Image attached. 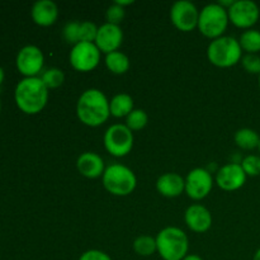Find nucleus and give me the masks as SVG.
<instances>
[{
    "mask_svg": "<svg viewBox=\"0 0 260 260\" xmlns=\"http://www.w3.org/2000/svg\"><path fill=\"white\" fill-rule=\"evenodd\" d=\"M79 121L89 127L102 126L111 116L109 101L106 94L95 88L83 91L76 103Z\"/></svg>",
    "mask_w": 260,
    "mask_h": 260,
    "instance_id": "nucleus-1",
    "label": "nucleus"
},
{
    "mask_svg": "<svg viewBox=\"0 0 260 260\" xmlns=\"http://www.w3.org/2000/svg\"><path fill=\"white\" fill-rule=\"evenodd\" d=\"M14 101L23 113L33 116L45 109L48 102V89L40 76L23 78L15 86Z\"/></svg>",
    "mask_w": 260,
    "mask_h": 260,
    "instance_id": "nucleus-2",
    "label": "nucleus"
},
{
    "mask_svg": "<svg viewBox=\"0 0 260 260\" xmlns=\"http://www.w3.org/2000/svg\"><path fill=\"white\" fill-rule=\"evenodd\" d=\"M157 253L164 260H183L188 255L189 240L182 229L168 226L156 236Z\"/></svg>",
    "mask_w": 260,
    "mask_h": 260,
    "instance_id": "nucleus-3",
    "label": "nucleus"
},
{
    "mask_svg": "<svg viewBox=\"0 0 260 260\" xmlns=\"http://www.w3.org/2000/svg\"><path fill=\"white\" fill-rule=\"evenodd\" d=\"M207 58L217 68H231L241 61L243 48L235 37L222 36L211 41L207 47Z\"/></svg>",
    "mask_w": 260,
    "mask_h": 260,
    "instance_id": "nucleus-4",
    "label": "nucleus"
},
{
    "mask_svg": "<svg viewBox=\"0 0 260 260\" xmlns=\"http://www.w3.org/2000/svg\"><path fill=\"white\" fill-rule=\"evenodd\" d=\"M106 190L117 197L129 196L137 185V178L128 167L122 164H112L106 168L102 177Z\"/></svg>",
    "mask_w": 260,
    "mask_h": 260,
    "instance_id": "nucleus-5",
    "label": "nucleus"
},
{
    "mask_svg": "<svg viewBox=\"0 0 260 260\" xmlns=\"http://www.w3.org/2000/svg\"><path fill=\"white\" fill-rule=\"evenodd\" d=\"M228 9L221 7L218 3L208 4L200 12L198 29L205 37L216 40L222 37L229 25Z\"/></svg>",
    "mask_w": 260,
    "mask_h": 260,
    "instance_id": "nucleus-6",
    "label": "nucleus"
},
{
    "mask_svg": "<svg viewBox=\"0 0 260 260\" xmlns=\"http://www.w3.org/2000/svg\"><path fill=\"white\" fill-rule=\"evenodd\" d=\"M134 132L126 124L116 123L107 128L103 142L107 151L114 157H123L132 151Z\"/></svg>",
    "mask_w": 260,
    "mask_h": 260,
    "instance_id": "nucleus-7",
    "label": "nucleus"
},
{
    "mask_svg": "<svg viewBox=\"0 0 260 260\" xmlns=\"http://www.w3.org/2000/svg\"><path fill=\"white\" fill-rule=\"evenodd\" d=\"M101 53L95 43L79 42L71 48L69 61L74 70L79 73H89L99 65Z\"/></svg>",
    "mask_w": 260,
    "mask_h": 260,
    "instance_id": "nucleus-8",
    "label": "nucleus"
},
{
    "mask_svg": "<svg viewBox=\"0 0 260 260\" xmlns=\"http://www.w3.org/2000/svg\"><path fill=\"white\" fill-rule=\"evenodd\" d=\"M15 65L18 71L24 78H36L42 74L45 66V56L40 47L35 45H27L18 51Z\"/></svg>",
    "mask_w": 260,
    "mask_h": 260,
    "instance_id": "nucleus-9",
    "label": "nucleus"
},
{
    "mask_svg": "<svg viewBox=\"0 0 260 260\" xmlns=\"http://www.w3.org/2000/svg\"><path fill=\"white\" fill-rule=\"evenodd\" d=\"M229 20L235 27L243 29H251L258 23L260 18V9L253 0H235L228 9Z\"/></svg>",
    "mask_w": 260,
    "mask_h": 260,
    "instance_id": "nucleus-10",
    "label": "nucleus"
},
{
    "mask_svg": "<svg viewBox=\"0 0 260 260\" xmlns=\"http://www.w3.org/2000/svg\"><path fill=\"white\" fill-rule=\"evenodd\" d=\"M200 10L192 2L179 0L170 8V20L177 29L182 32H192L198 27Z\"/></svg>",
    "mask_w": 260,
    "mask_h": 260,
    "instance_id": "nucleus-11",
    "label": "nucleus"
},
{
    "mask_svg": "<svg viewBox=\"0 0 260 260\" xmlns=\"http://www.w3.org/2000/svg\"><path fill=\"white\" fill-rule=\"evenodd\" d=\"M212 188V174L205 168H194L185 177V193L192 200H203L210 194Z\"/></svg>",
    "mask_w": 260,
    "mask_h": 260,
    "instance_id": "nucleus-12",
    "label": "nucleus"
},
{
    "mask_svg": "<svg viewBox=\"0 0 260 260\" xmlns=\"http://www.w3.org/2000/svg\"><path fill=\"white\" fill-rule=\"evenodd\" d=\"M246 178L248 177H246L241 164L230 162V164L223 165L217 170L215 182L218 185V188H221L222 190L234 192V190L240 189L245 184Z\"/></svg>",
    "mask_w": 260,
    "mask_h": 260,
    "instance_id": "nucleus-13",
    "label": "nucleus"
},
{
    "mask_svg": "<svg viewBox=\"0 0 260 260\" xmlns=\"http://www.w3.org/2000/svg\"><path fill=\"white\" fill-rule=\"evenodd\" d=\"M123 42V32L119 25L111 24V23H104L98 28V35H96L95 45L99 51L106 55L118 51Z\"/></svg>",
    "mask_w": 260,
    "mask_h": 260,
    "instance_id": "nucleus-14",
    "label": "nucleus"
},
{
    "mask_svg": "<svg viewBox=\"0 0 260 260\" xmlns=\"http://www.w3.org/2000/svg\"><path fill=\"white\" fill-rule=\"evenodd\" d=\"M184 221L193 233H207L212 226V215L202 205H192L185 210Z\"/></svg>",
    "mask_w": 260,
    "mask_h": 260,
    "instance_id": "nucleus-15",
    "label": "nucleus"
},
{
    "mask_svg": "<svg viewBox=\"0 0 260 260\" xmlns=\"http://www.w3.org/2000/svg\"><path fill=\"white\" fill-rule=\"evenodd\" d=\"M76 169L83 177L88 179H96L103 177L106 165L101 155L93 151H85L76 160Z\"/></svg>",
    "mask_w": 260,
    "mask_h": 260,
    "instance_id": "nucleus-16",
    "label": "nucleus"
},
{
    "mask_svg": "<svg viewBox=\"0 0 260 260\" xmlns=\"http://www.w3.org/2000/svg\"><path fill=\"white\" fill-rule=\"evenodd\" d=\"M32 20L40 27H50L58 18V7L52 0H38L30 10Z\"/></svg>",
    "mask_w": 260,
    "mask_h": 260,
    "instance_id": "nucleus-17",
    "label": "nucleus"
},
{
    "mask_svg": "<svg viewBox=\"0 0 260 260\" xmlns=\"http://www.w3.org/2000/svg\"><path fill=\"white\" fill-rule=\"evenodd\" d=\"M156 190L162 197H179L183 192H185V178L178 173H165L157 178Z\"/></svg>",
    "mask_w": 260,
    "mask_h": 260,
    "instance_id": "nucleus-18",
    "label": "nucleus"
},
{
    "mask_svg": "<svg viewBox=\"0 0 260 260\" xmlns=\"http://www.w3.org/2000/svg\"><path fill=\"white\" fill-rule=\"evenodd\" d=\"M134 99L129 94L119 93L116 94L113 98L109 101V111L111 116L116 118H122L127 117L132 111H134Z\"/></svg>",
    "mask_w": 260,
    "mask_h": 260,
    "instance_id": "nucleus-19",
    "label": "nucleus"
},
{
    "mask_svg": "<svg viewBox=\"0 0 260 260\" xmlns=\"http://www.w3.org/2000/svg\"><path fill=\"white\" fill-rule=\"evenodd\" d=\"M104 62H106L107 69L116 75H123L129 70V66H131L128 56L121 51H114L106 55Z\"/></svg>",
    "mask_w": 260,
    "mask_h": 260,
    "instance_id": "nucleus-20",
    "label": "nucleus"
},
{
    "mask_svg": "<svg viewBox=\"0 0 260 260\" xmlns=\"http://www.w3.org/2000/svg\"><path fill=\"white\" fill-rule=\"evenodd\" d=\"M234 141L240 149L254 150L259 147L260 136L258 132L251 128H240L234 135Z\"/></svg>",
    "mask_w": 260,
    "mask_h": 260,
    "instance_id": "nucleus-21",
    "label": "nucleus"
},
{
    "mask_svg": "<svg viewBox=\"0 0 260 260\" xmlns=\"http://www.w3.org/2000/svg\"><path fill=\"white\" fill-rule=\"evenodd\" d=\"M239 43L246 53L258 55V52H260V30L254 28L244 30L239 38Z\"/></svg>",
    "mask_w": 260,
    "mask_h": 260,
    "instance_id": "nucleus-22",
    "label": "nucleus"
},
{
    "mask_svg": "<svg viewBox=\"0 0 260 260\" xmlns=\"http://www.w3.org/2000/svg\"><path fill=\"white\" fill-rule=\"evenodd\" d=\"M134 250L140 256H151L157 251L156 238L149 235H141L135 239Z\"/></svg>",
    "mask_w": 260,
    "mask_h": 260,
    "instance_id": "nucleus-23",
    "label": "nucleus"
},
{
    "mask_svg": "<svg viewBox=\"0 0 260 260\" xmlns=\"http://www.w3.org/2000/svg\"><path fill=\"white\" fill-rule=\"evenodd\" d=\"M40 78L43 81V84L47 86L48 90H50V89H57L62 85L63 81H65V74H63L61 69L50 68L43 70Z\"/></svg>",
    "mask_w": 260,
    "mask_h": 260,
    "instance_id": "nucleus-24",
    "label": "nucleus"
},
{
    "mask_svg": "<svg viewBox=\"0 0 260 260\" xmlns=\"http://www.w3.org/2000/svg\"><path fill=\"white\" fill-rule=\"evenodd\" d=\"M149 122V116H147L146 112L144 109H134L128 116L126 117V126L134 131H141L142 128H145Z\"/></svg>",
    "mask_w": 260,
    "mask_h": 260,
    "instance_id": "nucleus-25",
    "label": "nucleus"
},
{
    "mask_svg": "<svg viewBox=\"0 0 260 260\" xmlns=\"http://www.w3.org/2000/svg\"><path fill=\"white\" fill-rule=\"evenodd\" d=\"M98 28L95 23L85 22L80 23V29H79V37H80V42H91L94 43L96 40V35H98Z\"/></svg>",
    "mask_w": 260,
    "mask_h": 260,
    "instance_id": "nucleus-26",
    "label": "nucleus"
},
{
    "mask_svg": "<svg viewBox=\"0 0 260 260\" xmlns=\"http://www.w3.org/2000/svg\"><path fill=\"white\" fill-rule=\"evenodd\" d=\"M241 167L246 177H258L260 175V156L259 155H248L241 160Z\"/></svg>",
    "mask_w": 260,
    "mask_h": 260,
    "instance_id": "nucleus-27",
    "label": "nucleus"
},
{
    "mask_svg": "<svg viewBox=\"0 0 260 260\" xmlns=\"http://www.w3.org/2000/svg\"><path fill=\"white\" fill-rule=\"evenodd\" d=\"M79 29H80V22H69L66 23L65 27L62 28V37L66 43L69 45L75 46L76 43L80 42V37H79Z\"/></svg>",
    "mask_w": 260,
    "mask_h": 260,
    "instance_id": "nucleus-28",
    "label": "nucleus"
},
{
    "mask_svg": "<svg viewBox=\"0 0 260 260\" xmlns=\"http://www.w3.org/2000/svg\"><path fill=\"white\" fill-rule=\"evenodd\" d=\"M241 65H243L244 70L249 74H254V75H260V56L255 53H246L241 58Z\"/></svg>",
    "mask_w": 260,
    "mask_h": 260,
    "instance_id": "nucleus-29",
    "label": "nucleus"
},
{
    "mask_svg": "<svg viewBox=\"0 0 260 260\" xmlns=\"http://www.w3.org/2000/svg\"><path fill=\"white\" fill-rule=\"evenodd\" d=\"M124 15H126L124 8L119 7V5L116 4V3L109 5L108 9L106 10L107 23H111V24H114V25L121 24L122 20L124 19Z\"/></svg>",
    "mask_w": 260,
    "mask_h": 260,
    "instance_id": "nucleus-30",
    "label": "nucleus"
},
{
    "mask_svg": "<svg viewBox=\"0 0 260 260\" xmlns=\"http://www.w3.org/2000/svg\"><path fill=\"white\" fill-rule=\"evenodd\" d=\"M79 260H112L111 256L104 251L98 250V249H90V250L84 251L80 255Z\"/></svg>",
    "mask_w": 260,
    "mask_h": 260,
    "instance_id": "nucleus-31",
    "label": "nucleus"
},
{
    "mask_svg": "<svg viewBox=\"0 0 260 260\" xmlns=\"http://www.w3.org/2000/svg\"><path fill=\"white\" fill-rule=\"evenodd\" d=\"M234 2H235V0H221V2H218V4L222 8H225V9H229V8L234 4Z\"/></svg>",
    "mask_w": 260,
    "mask_h": 260,
    "instance_id": "nucleus-32",
    "label": "nucleus"
},
{
    "mask_svg": "<svg viewBox=\"0 0 260 260\" xmlns=\"http://www.w3.org/2000/svg\"><path fill=\"white\" fill-rule=\"evenodd\" d=\"M114 3H116V4H118L119 7H122V8L127 7V5L134 4V2H132V0H116Z\"/></svg>",
    "mask_w": 260,
    "mask_h": 260,
    "instance_id": "nucleus-33",
    "label": "nucleus"
},
{
    "mask_svg": "<svg viewBox=\"0 0 260 260\" xmlns=\"http://www.w3.org/2000/svg\"><path fill=\"white\" fill-rule=\"evenodd\" d=\"M183 260H203V259L201 258L200 255H197V254H188V255Z\"/></svg>",
    "mask_w": 260,
    "mask_h": 260,
    "instance_id": "nucleus-34",
    "label": "nucleus"
},
{
    "mask_svg": "<svg viewBox=\"0 0 260 260\" xmlns=\"http://www.w3.org/2000/svg\"><path fill=\"white\" fill-rule=\"evenodd\" d=\"M4 78H5V73H4V69L0 66V85L3 84V81H4Z\"/></svg>",
    "mask_w": 260,
    "mask_h": 260,
    "instance_id": "nucleus-35",
    "label": "nucleus"
},
{
    "mask_svg": "<svg viewBox=\"0 0 260 260\" xmlns=\"http://www.w3.org/2000/svg\"><path fill=\"white\" fill-rule=\"evenodd\" d=\"M253 260H260V248L258 249V250L255 251V254H254Z\"/></svg>",
    "mask_w": 260,
    "mask_h": 260,
    "instance_id": "nucleus-36",
    "label": "nucleus"
},
{
    "mask_svg": "<svg viewBox=\"0 0 260 260\" xmlns=\"http://www.w3.org/2000/svg\"><path fill=\"white\" fill-rule=\"evenodd\" d=\"M259 89H260V75H259Z\"/></svg>",
    "mask_w": 260,
    "mask_h": 260,
    "instance_id": "nucleus-37",
    "label": "nucleus"
},
{
    "mask_svg": "<svg viewBox=\"0 0 260 260\" xmlns=\"http://www.w3.org/2000/svg\"><path fill=\"white\" fill-rule=\"evenodd\" d=\"M0 109H2V102H0Z\"/></svg>",
    "mask_w": 260,
    "mask_h": 260,
    "instance_id": "nucleus-38",
    "label": "nucleus"
},
{
    "mask_svg": "<svg viewBox=\"0 0 260 260\" xmlns=\"http://www.w3.org/2000/svg\"><path fill=\"white\" fill-rule=\"evenodd\" d=\"M258 150H259V152H260V144H259V147H258Z\"/></svg>",
    "mask_w": 260,
    "mask_h": 260,
    "instance_id": "nucleus-39",
    "label": "nucleus"
}]
</instances>
